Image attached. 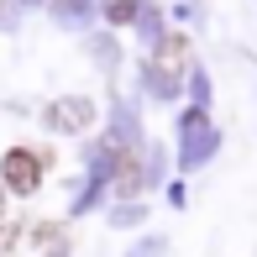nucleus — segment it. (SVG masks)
I'll return each mask as SVG.
<instances>
[{"mask_svg": "<svg viewBox=\"0 0 257 257\" xmlns=\"http://www.w3.org/2000/svg\"><path fill=\"white\" fill-rule=\"evenodd\" d=\"M0 179H6L16 194H32V189L42 184V163L32 158L27 147H11V153H6V163H0Z\"/></svg>", "mask_w": 257, "mask_h": 257, "instance_id": "obj_1", "label": "nucleus"}, {"mask_svg": "<svg viewBox=\"0 0 257 257\" xmlns=\"http://www.w3.org/2000/svg\"><path fill=\"white\" fill-rule=\"evenodd\" d=\"M210 153H215V132L205 126V115H189V147H184V163H205Z\"/></svg>", "mask_w": 257, "mask_h": 257, "instance_id": "obj_3", "label": "nucleus"}, {"mask_svg": "<svg viewBox=\"0 0 257 257\" xmlns=\"http://www.w3.org/2000/svg\"><path fill=\"white\" fill-rule=\"evenodd\" d=\"M58 21H63V27H84V0H58Z\"/></svg>", "mask_w": 257, "mask_h": 257, "instance_id": "obj_4", "label": "nucleus"}, {"mask_svg": "<svg viewBox=\"0 0 257 257\" xmlns=\"http://www.w3.org/2000/svg\"><path fill=\"white\" fill-rule=\"evenodd\" d=\"M89 53H95L100 63H105V68H110L115 58H121V53H115V42H105V37H95V42H89Z\"/></svg>", "mask_w": 257, "mask_h": 257, "instance_id": "obj_6", "label": "nucleus"}, {"mask_svg": "<svg viewBox=\"0 0 257 257\" xmlns=\"http://www.w3.org/2000/svg\"><path fill=\"white\" fill-rule=\"evenodd\" d=\"M27 6H32V0H27Z\"/></svg>", "mask_w": 257, "mask_h": 257, "instance_id": "obj_9", "label": "nucleus"}, {"mask_svg": "<svg viewBox=\"0 0 257 257\" xmlns=\"http://www.w3.org/2000/svg\"><path fill=\"white\" fill-rule=\"evenodd\" d=\"M137 16V0H110V6H105V21H110V27H121V21H132Z\"/></svg>", "mask_w": 257, "mask_h": 257, "instance_id": "obj_5", "label": "nucleus"}, {"mask_svg": "<svg viewBox=\"0 0 257 257\" xmlns=\"http://www.w3.org/2000/svg\"><path fill=\"white\" fill-rule=\"evenodd\" d=\"M89 100H58L48 110V126H58V132H79V126H89Z\"/></svg>", "mask_w": 257, "mask_h": 257, "instance_id": "obj_2", "label": "nucleus"}, {"mask_svg": "<svg viewBox=\"0 0 257 257\" xmlns=\"http://www.w3.org/2000/svg\"><path fill=\"white\" fill-rule=\"evenodd\" d=\"M16 236H21V226H16V220H6V226H0V257L16 247Z\"/></svg>", "mask_w": 257, "mask_h": 257, "instance_id": "obj_7", "label": "nucleus"}, {"mask_svg": "<svg viewBox=\"0 0 257 257\" xmlns=\"http://www.w3.org/2000/svg\"><path fill=\"white\" fill-rule=\"evenodd\" d=\"M0 210H6V194H0Z\"/></svg>", "mask_w": 257, "mask_h": 257, "instance_id": "obj_8", "label": "nucleus"}]
</instances>
